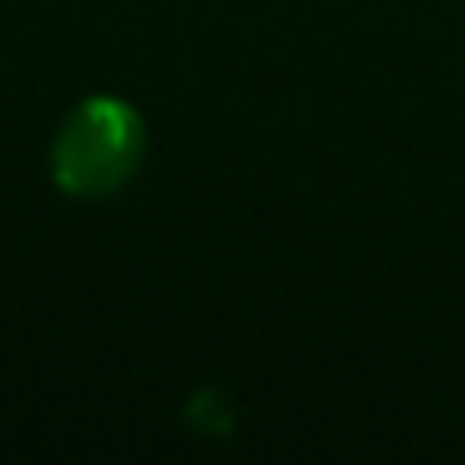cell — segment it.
<instances>
[{"mask_svg": "<svg viewBox=\"0 0 465 465\" xmlns=\"http://www.w3.org/2000/svg\"><path fill=\"white\" fill-rule=\"evenodd\" d=\"M127 147H131L127 114L111 111V106H90L62 147V176L74 180V184L98 188L103 180L119 176Z\"/></svg>", "mask_w": 465, "mask_h": 465, "instance_id": "1", "label": "cell"}]
</instances>
